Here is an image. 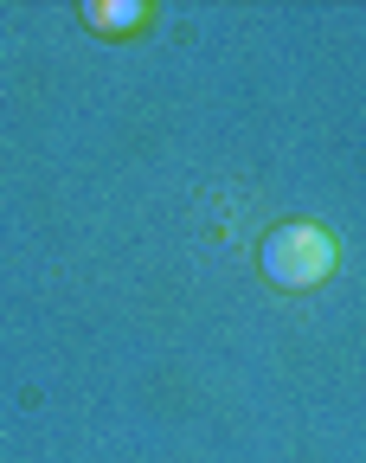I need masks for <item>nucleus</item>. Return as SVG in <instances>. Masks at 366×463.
Wrapping results in <instances>:
<instances>
[{
	"label": "nucleus",
	"mask_w": 366,
	"mask_h": 463,
	"mask_svg": "<svg viewBox=\"0 0 366 463\" xmlns=\"http://www.w3.org/2000/svg\"><path fill=\"white\" fill-rule=\"evenodd\" d=\"M264 277L277 289H315L328 270H334V232L328 225H309V219H289L264 239Z\"/></svg>",
	"instance_id": "nucleus-1"
},
{
	"label": "nucleus",
	"mask_w": 366,
	"mask_h": 463,
	"mask_svg": "<svg viewBox=\"0 0 366 463\" xmlns=\"http://www.w3.org/2000/svg\"><path fill=\"white\" fill-rule=\"evenodd\" d=\"M142 0H90L84 7V20L97 26V33H129V26H142Z\"/></svg>",
	"instance_id": "nucleus-2"
}]
</instances>
